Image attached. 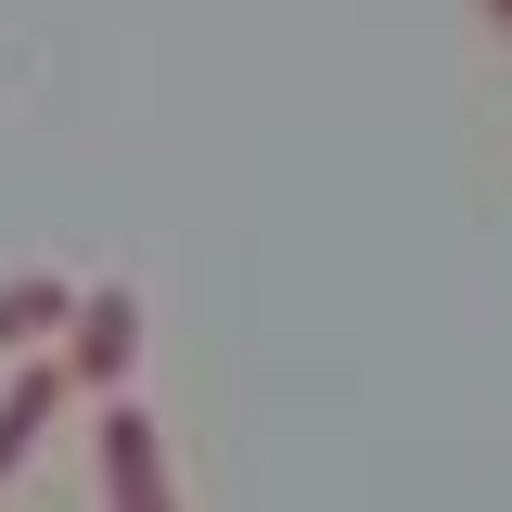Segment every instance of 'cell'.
I'll list each match as a JSON object with an SVG mask.
<instances>
[{"label": "cell", "instance_id": "obj_4", "mask_svg": "<svg viewBox=\"0 0 512 512\" xmlns=\"http://www.w3.org/2000/svg\"><path fill=\"white\" fill-rule=\"evenodd\" d=\"M64 397H77V384H64V359H13V397H0V487H13V461H26V448L52 436Z\"/></svg>", "mask_w": 512, "mask_h": 512}, {"label": "cell", "instance_id": "obj_2", "mask_svg": "<svg viewBox=\"0 0 512 512\" xmlns=\"http://www.w3.org/2000/svg\"><path fill=\"white\" fill-rule=\"evenodd\" d=\"M103 512H180V474L141 397H103Z\"/></svg>", "mask_w": 512, "mask_h": 512}, {"label": "cell", "instance_id": "obj_1", "mask_svg": "<svg viewBox=\"0 0 512 512\" xmlns=\"http://www.w3.org/2000/svg\"><path fill=\"white\" fill-rule=\"evenodd\" d=\"M128 359H141V295H128V282H77L64 384H77V397H128Z\"/></svg>", "mask_w": 512, "mask_h": 512}, {"label": "cell", "instance_id": "obj_3", "mask_svg": "<svg viewBox=\"0 0 512 512\" xmlns=\"http://www.w3.org/2000/svg\"><path fill=\"white\" fill-rule=\"evenodd\" d=\"M64 320H77V282H64V269H13V282H0V359H39Z\"/></svg>", "mask_w": 512, "mask_h": 512}, {"label": "cell", "instance_id": "obj_5", "mask_svg": "<svg viewBox=\"0 0 512 512\" xmlns=\"http://www.w3.org/2000/svg\"><path fill=\"white\" fill-rule=\"evenodd\" d=\"M487 26H512V0H487Z\"/></svg>", "mask_w": 512, "mask_h": 512}]
</instances>
